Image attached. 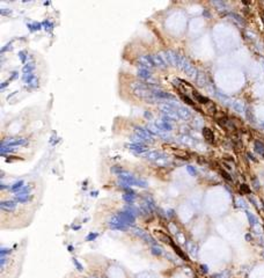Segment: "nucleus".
Here are the masks:
<instances>
[{"instance_id": "nucleus-1", "label": "nucleus", "mask_w": 264, "mask_h": 278, "mask_svg": "<svg viewBox=\"0 0 264 278\" xmlns=\"http://www.w3.org/2000/svg\"><path fill=\"white\" fill-rule=\"evenodd\" d=\"M131 87L133 89V94L137 95L139 99L146 101V102H151V103H154V102H158L159 100L154 96L153 92H152V88L145 83L142 81H134L131 83Z\"/></svg>"}, {"instance_id": "nucleus-2", "label": "nucleus", "mask_w": 264, "mask_h": 278, "mask_svg": "<svg viewBox=\"0 0 264 278\" xmlns=\"http://www.w3.org/2000/svg\"><path fill=\"white\" fill-rule=\"evenodd\" d=\"M118 179L126 183L128 185H136V187H140V188H147V182L141 180V179H137L134 175L130 174L129 172H125V171H122L120 174H118Z\"/></svg>"}, {"instance_id": "nucleus-3", "label": "nucleus", "mask_w": 264, "mask_h": 278, "mask_svg": "<svg viewBox=\"0 0 264 278\" xmlns=\"http://www.w3.org/2000/svg\"><path fill=\"white\" fill-rule=\"evenodd\" d=\"M145 156L147 158L148 160L157 162L159 165H165L168 161V155L163 152H159V151H151V152H146Z\"/></svg>"}, {"instance_id": "nucleus-4", "label": "nucleus", "mask_w": 264, "mask_h": 278, "mask_svg": "<svg viewBox=\"0 0 264 278\" xmlns=\"http://www.w3.org/2000/svg\"><path fill=\"white\" fill-rule=\"evenodd\" d=\"M134 132H136V134L140 136L145 142H153L154 140V136L155 134L147 128H139L138 126V128H136Z\"/></svg>"}, {"instance_id": "nucleus-5", "label": "nucleus", "mask_w": 264, "mask_h": 278, "mask_svg": "<svg viewBox=\"0 0 264 278\" xmlns=\"http://www.w3.org/2000/svg\"><path fill=\"white\" fill-rule=\"evenodd\" d=\"M4 145L11 146V147H16V146H26L28 144V139L26 138H7L1 143Z\"/></svg>"}, {"instance_id": "nucleus-6", "label": "nucleus", "mask_w": 264, "mask_h": 278, "mask_svg": "<svg viewBox=\"0 0 264 278\" xmlns=\"http://www.w3.org/2000/svg\"><path fill=\"white\" fill-rule=\"evenodd\" d=\"M177 66L181 68V70H183L184 72H187L189 75H192V73H193V71H195V68H193V66L184 58V57H182L181 54H179V59H177Z\"/></svg>"}, {"instance_id": "nucleus-7", "label": "nucleus", "mask_w": 264, "mask_h": 278, "mask_svg": "<svg viewBox=\"0 0 264 278\" xmlns=\"http://www.w3.org/2000/svg\"><path fill=\"white\" fill-rule=\"evenodd\" d=\"M108 225H109V227L111 230H117V231H126L129 228V226L124 225L123 222L118 219V217H117V216H114L112 218H110Z\"/></svg>"}, {"instance_id": "nucleus-8", "label": "nucleus", "mask_w": 264, "mask_h": 278, "mask_svg": "<svg viewBox=\"0 0 264 278\" xmlns=\"http://www.w3.org/2000/svg\"><path fill=\"white\" fill-rule=\"evenodd\" d=\"M23 81H24L26 86H27L28 88L35 89V88L38 87V79H37V77H36L34 73L24 74V75H23Z\"/></svg>"}, {"instance_id": "nucleus-9", "label": "nucleus", "mask_w": 264, "mask_h": 278, "mask_svg": "<svg viewBox=\"0 0 264 278\" xmlns=\"http://www.w3.org/2000/svg\"><path fill=\"white\" fill-rule=\"evenodd\" d=\"M170 121H171V118H169L167 116H163V120L155 122V126L159 129V131H170L173 129L171 124L169 123Z\"/></svg>"}, {"instance_id": "nucleus-10", "label": "nucleus", "mask_w": 264, "mask_h": 278, "mask_svg": "<svg viewBox=\"0 0 264 278\" xmlns=\"http://www.w3.org/2000/svg\"><path fill=\"white\" fill-rule=\"evenodd\" d=\"M139 60V64L141 67L144 68H150V67H154V62H153V58L152 56H148V54H145V56H140V57L138 58Z\"/></svg>"}, {"instance_id": "nucleus-11", "label": "nucleus", "mask_w": 264, "mask_h": 278, "mask_svg": "<svg viewBox=\"0 0 264 278\" xmlns=\"http://www.w3.org/2000/svg\"><path fill=\"white\" fill-rule=\"evenodd\" d=\"M126 147H128L129 150H131V151L136 152V153H144V152L147 151V146L144 145V144H141V143H133V144H129V145H126Z\"/></svg>"}, {"instance_id": "nucleus-12", "label": "nucleus", "mask_w": 264, "mask_h": 278, "mask_svg": "<svg viewBox=\"0 0 264 278\" xmlns=\"http://www.w3.org/2000/svg\"><path fill=\"white\" fill-rule=\"evenodd\" d=\"M132 232L136 234V235H138L139 238H141L142 240H145L146 242H148V243H153V244H155V241L148 235V234H146L144 231H141V230H139V228H132Z\"/></svg>"}, {"instance_id": "nucleus-13", "label": "nucleus", "mask_w": 264, "mask_h": 278, "mask_svg": "<svg viewBox=\"0 0 264 278\" xmlns=\"http://www.w3.org/2000/svg\"><path fill=\"white\" fill-rule=\"evenodd\" d=\"M0 207H1L3 211L13 212L16 209V203L14 201H3L1 204H0Z\"/></svg>"}, {"instance_id": "nucleus-14", "label": "nucleus", "mask_w": 264, "mask_h": 278, "mask_svg": "<svg viewBox=\"0 0 264 278\" xmlns=\"http://www.w3.org/2000/svg\"><path fill=\"white\" fill-rule=\"evenodd\" d=\"M137 75H138L140 79L146 80V81L152 80V74H151V72H150L147 68H144V67L138 68V71H137Z\"/></svg>"}, {"instance_id": "nucleus-15", "label": "nucleus", "mask_w": 264, "mask_h": 278, "mask_svg": "<svg viewBox=\"0 0 264 278\" xmlns=\"http://www.w3.org/2000/svg\"><path fill=\"white\" fill-rule=\"evenodd\" d=\"M176 110H177V114H179L180 118L188 120V118H190V116H191L190 111H189L187 108L182 107V105H179V104H177V105H176Z\"/></svg>"}, {"instance_id": "nucleus-16", "label": "nucleus", "mask_w": 264, "mask_h": 278, "mask_svg": "<svg viewBox=\"0 0 264 278\" xmlns=\"http://www.w3.org/2000/svg\"><path fill=\"white\" fill-rule=\"evenodd\" d=\"M152 58H153V62H154L155 66H158L160 68H166V62L163 60V58L161 57L160 54H153Z\"/></svg>"}, {"instance_id": "nucleus-17", "label": "nucleus", "mask_w": 264, "mask_h": 278, "mask_svg": "<svg viewBox=\"0 0 264 278\" xmlns=\"http://www.w3.org/2000/svg\"><path fill=\"white\" fill-rule=\"evenodd\" d=\"M203 136L209 143H211V144L214 143V134H213L212 130H210L209 128H204L203 129Z\"/></svg>"}, {"instance_id": "nucleus-18", "label": "nucleus", "mask_w": 264, "mask_h": 278, "mask_svg": "<svg viewBox=\"0 0 264 278\" xmlns=\"http://www.w3.org/2000/svg\"><path fill=\"white\" fill-rule=\"evenodd\" d=\"M34 70H35V63H34V62L27 63V64L23 66V68H22L23 75H24V74H30V73H33Z\"/></svg>"}, {"instance_id": "nucleus-19", "label": "nucleus", "mask_w": 264, "mask_h": 278, "mask_svg": "<svg viewBox=\"0 0 264 278\" xmlns=\"http://www.w3.org/2000/svg\"><path fill=\"white\" fill-rule=\"evenodd\" d=\"M123 199H124L125 202H128V203H132V202L136 199V192L132 191V190L125 192V193L123 195Z\"/></svg>"}, {"instance_id": "nucleus-20", "label": "nucleus", "mask_w": 264, "mask_h": 278, "mask_svg": "<svg viewBox=\"0 0 264 278\" xmlns=\"http://www.w3.org/2000/svg\"><path fill=\"white\" fill-rule=\"evenodd\" d=\"M15 199L20 203H27L32 199V196L29 193H23V195H15Z\"/></svg>"}, {"instance_id": "nucleus-21", "label": "nucleus", "mask_w": 264, "mask_h": 278, "mask_svg": "<svg viewBox=\"0 0 264 278\" xmlns=\"http://www.w3.org/2000/svg\"><path fill=\"white\" fill-rule=\"evenodd\" d=\"M157 234H158V236H159V239L162 241V242H165V243H169V244H171L173 243V241H171V239L166 234V233H163L162 231H157Z\"/></svg>"}, {"instance_id": "nucleus-22", "label": "nucleus", "mask_w": 264, "mask_h": 278, "mask_svg": "<svg viewBox=\"0 0 264 278\" xmlns=\"http://www.w3.org/2000/svg\"><path fill=\"white\" fill-rule=\"evenodd\" d=\"M193 93V97L196 99V101L197 102H199V103H209L210 102V100L208 99V97H205V96H203V95H200V94H198L197 92H192Z\"/></svg>"}, {"instance_id": "nucleus-23", "label": "nucleus", "mask_w": 264, "mask_h": 278, "mask_svg": "<svg viewBox=\"0 0 264 278\" xmlns=\"http://www.w3.org/2000/svg\"><path fill=\"white\" fill-rule=\"evenodd\" d=\"M22 188H23V181L21 180V181H17V182H15V183H14V184H13L12 187H9V190L16 193V192H19V191H20V190H21Z\"/></svg>"}, {"instance_id": "nucleus-24", "label": "nucleus", "mask_w": 264, "mask_h": 278, "mask_svg": "<svg viewBox=\"0 0 264 278\" xmlns=\"http://www.w3.org/2000/svg\"><path fill=\"white\" fill-rule=\"evenodd\" d=\"M27 27L29 28V30H30V32H36V30H40L43 26H42V23L34 22V23H28Z\"/></svg>"}, {"instance_id": "nucleus-25", "label": "nucleus", "mask_w": 264, "mask_h": 278, "mask_svg": "<svg viewBox=\"0 0 264 278\" xmlns=\"http://www.w3.org/2000/svg\"><path fill=\"white\" fill-rule=\"evenodd\" d=\"M42 26L45 28L46 30H52V28H53V23H52L50 20H45V21H43V22H42Z\"/></svg>"}, {"instance_id": "nucleus-26", "label": "nucleus", "mask_w": 264, "mask_h": 278, "mask_svg": "<svg viewBox=\"0 0 264 278\" xmlns=\"http://www.w3.org/2000/svg\"><path fill=\"white\" fill-rule=\"evenodd\" d=\"M181 97H182V100L187 103V104H190V105H195V102L188 96V95H185V94H181Z\"/></svg>"}, {"instance_id": "nucleus-27", "label": "nucleus", "mask_w": 264, "mask_h": 278, "mask_svg": "<svg viewBox=\"0 0 264 278\" xmlns=\"http://www.w3.org/2000/svg\"><path fill=\"white\" fill-rule=\"evenodd\" d=\"M171 247H173V248H174V249H175V252H176V254H179V255H180V256H181V257H182V259H184V260H188V259H187V257H185V256H184V254H183V253H182V252H181V249H180V248H179V247H176V246H175V244H174V242H173V243H171Z\"/></svg>"}, {"instance_id": "nucleus-28", "label": "nucleus", "mask_w": 264, "mask_h": 278, "mask_svg": "<svg viewBox=\"0 0 264 278\" xmlns=\"http://www.w3.org/2000/svg\"><path fill=\"white\" fill-rule=\"evenodd\" d=\"M19 58H20V60L22 63H26V60H27V52L26 51H20L19 52Z\"/></svg>"}, {"instance_id": "nucleus-29", "label": "nucleus", "mask_w": 264, "mask_h": 278, "mask_svg": "<svg viewBox=\"0 0 264 278\" xmlns=\"http://www.w3.org/2000/svg\"><path fill=\"white\" fill-rule=\"evenodd\" d=\"M11 253H12V250L8 249V248H1V249H0V256H6V255H8Z\"/></svg>"}, {"instance_id": "nucleus-30", "label": "nucleus", "mask_w": 264, "mask_h": 278, "mask_svg": "<svg viewBox=\"0 0 264 278\" xmlns=\"http://www.w3.org/2000/svg\"><path fill=\"white\" fill-rule=\"evenodd\" d=\"M97 238V233H91L86 236V241H94Z\"/></svg>"}, {"instance_id": "nucleus-31", "label": "nucleus", "mask_w": 264, "mask_h": 278, "mask_svg": "<svg viewBox=\"0 0 264 278\" xmlns=\"http://www.w3.org/2000/svg\"><path fill=\"white\" fill-rule=\"evenodd\" d=\"M0 13H1V15H9L11 13H12V11L11 9H8V8H1L0 9Z\"/></svg>"}, {"instance_id": "nucleus-32", "label": "nucleus", "mask_w": 264, "mask_h": 278, "mask_svg": "<svg viewBox=\"0 0 264 278\" xmlns=\"http://www.w3.org/2000/svg\"><path fill=\"white\" fill-rule=\"evenodd\" d=\"M6 262H7V256H1V259H0V265H1V268H4Z\"/></svg>"}, {"instance_id": "nucleus-33", "label": "nucleus", "mask_w": 264, "mask_h": 278, "mask_svg": "<svg viewBox=\"0 0 264 278\" xmlns=\"http://www.w3.org/2000/svg\"><path fill=\"white\" fill-rule=\"evenodd\" d=\"M152 253H153L154 255H160V254H161V249H160V248L158 249V248L153 247V248H152Z\"/></svg>"}, {"instance_id": "nucleus-34", "label": "nucleus", "mask_w": 264, "mask_h": 278, "mask_svg": "<svg viewBox=\"0 0 264 278\" xmlns=\"http://www.w3.org/2000/svg\"><path fill=\"white\" fill-rule=\"evenodd\" d=\"M9 49H12V43H8V44H6L3 49H1V52H6L7 50H9Z\"/></svg>"}, {"instance_id": "nucleus-35", "label": "nucleus", "mask_w": 264, "mask_h": 278, "mask_svg": "<svg viewBox=\"0 0 264 278\" xmlns=\"http://www.w3.org/2000/svg\"><path fill=\"white\" fill-rule=\"evenodd\" d=\"M73 262H74V264L77 265L78 270H79V271H81V270H82V265H81V264H80V263L78 262V260H75V259H74V261H73Z\"/></svg>"}, {"instance_id": "nucleus-36", "label": "nucleus", "mask_w": 264, "mask_h": 278, "mask_svg": "<svg viewBox=\"0 0 264 278\" xmlns=\"http://www.w3.org/2000/svg\"><path fill=\"white\" fill-rule=\"evenodd\" d=\"M187 169H188V172H189V173H191L192 175H196V171H195V169L192 168V167H191V166H189V167H187Z\"/></svg>"}, {"instance_id": "nucleus-37", "label": "nucleus", "mask_w": 264, "mask_h": 278, "mask_svg": "<svg viewBox=\"0 0 264 278\" xmlns=\"http://www.w3.org/2000/svg\"><path fill=\"white\" fill-rule=\"evenodd\" d=\"M12 74H13V75H12V77H11V79H9V80H13V79H16V78H17V77H19V73H17V72H16V71H15V72H13V73H12Z\"/></svg>"}, {"instance_id": "nucleus-38", "label": "nucleus", "mask_w": 264, "mask_h": 278, "mask_svg": "<svg viewBox=\"0 0 264 278\" xmlns=\"http://www.w3.org/2000/svg\"><path fill=\"white\" fill-rule=\"evenodd\" d=\"M7 85H8V81H5V82H3L1 85H0V88H1V89H4L5 87H7Z\"/></svg>"}, {"instance_id": "nucleus-39", "label": "nucleus", "mask_w": 264, "mask_h": 278, "mask_svg": "<svg viewBox=\"0 0 264 278\" xmlns=\"http://www.w3.org/2000/svg\"><path fill=\"white\" fill-rule=\"evenodd\" d=\"M72 228H73V230H79L80 226H72Z\"/></svg>"}]
</instances>
